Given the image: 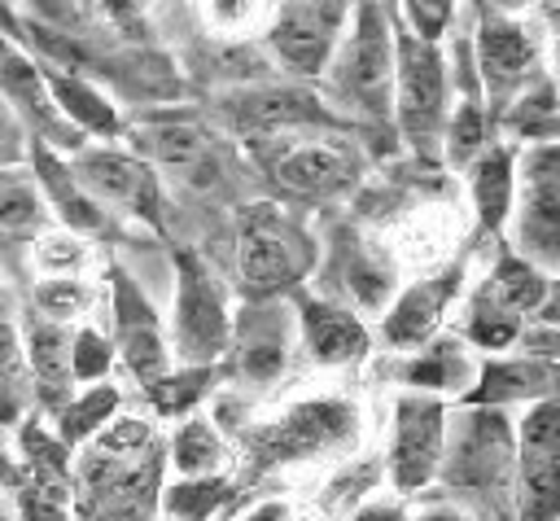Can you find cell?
Segmentation results:
<instances>
[{
    "mask_svg": "<svg viewBox=\"0 0 560 521\" xmlns=\"http://www.w3.org/2000/svg\"><path fill=\"white\" fill-rule=\"evenodd\" d=\"M332 83L337 92L359 105L372 118L389 114V88H394V26L376 0H359L354 26L346 39H337Z\"/></svg>",
    "mask_w": 560,
    "mask_h": 521,
    "instance_id": "6da1fadb",
    "label": "cell"
},
{
    "mask_svg": "<svg viewBox=\"0 0 560 521\" xmlns=\"http://www.w3.org/2000/svg\"><path fill=\"white\" fill-rule=\"evenodd\" d=\"M394 83H398V123L416 149H433L446 105V70L433 39L416 31L394 35Z\"/></svg>",
    "mask_w": 560,
    "mask_h": 521,
    "instance_id": "7a4b0ae2",
    "label": "cell"
},
{
    "mask_svg": "<svg viewBox=\"0 0 560 521\" xmlns=\"http://www.w3.org/2000/svg\"><path fill=\"white\" fill-rule=\"evenodd\" d=\"M438 464H442L451 490H477V495L503 490L508 468H512V429H508V420L490 407L459 416L451 451Z\"/></svg>",
    "mask_w": 560,
    "mask_h": 521,
    "instance_id": "3957f363",
    "label": "cell"
},
{
    "mask_svg": "<svg viewBox=\"0 0 560 521\" xmlns=\"http://www.w3.org/2000/svg\"><path fill=\"white\" fill-rule=\"evenodd\" d=\"M306 271V241L267 206H258L241 228V285L254 298H271Z\"/></svg>",
    "mask_w": 560,
    "mask_h": 521,
    "instance_id": "277c9868",
    "label": "cell"
},
{
    "mask_svg": "<svg viewBox=\"0 0 560 521\" xmlns=\"http://www.w3.org/2000/svg\"><path fill=\"white\" fill-rule=\"evenodd\" d=\"M341 22H346L341 0H284L267 39L284 66H293L298 74H315L332 57L341 39Z\"/></svg>",
    "mask_w": 560,
    "mask_h": 521,
    "instance_id": "5b68a950",
    "label": "cell"
},
{
    "mask_svg": "<svg viewBox=\"0 0 560 521\" xmlns=\"http://www.w3.org/2000/svg\"><path fill=\"white\" fill-rule=\"evenodd\" d=\"M354 429V412L346 403H302L293 407L284 420L262 425L249 433L258 460H298V455H315L324 447H337L346 433Z\"/></svg>",
    "mask_w": 560,
    "mask_h": 521,
    "instance_id": "8992f818",
    "label": "cell"
},
{
    "mask_svg": "<svg viewBox=\"0 0 560 521\" xmlns=\"http://www.w3.org/2000/svg\"><path fill=\"white\" fill-rule=\"evenodd\" d=\"M175 341L179 355L192 363H210L228 346V315L206 280V271L184 254L179 258V293H175Z\"/></svg>",
    "mask_w": 560,
    "mask_h": 521,
    "instance_id": "52a82bcc",
    "label": "cell"
},
{
    "mask_svg": "<svg viewBox=\"0 0 560 521\" xmlns=\"http://www.w3.org/2000/svg\"><path fill=\"white\" fill-rule=\"evenodd\" d=\"M74 180L92 193L105 197L114 206H127L131 215H144L149 223H158V175L149 162L131 158V153H114V149H88L74 158Z\"/></svg>",
    "mask_w": 560,
    "mask_h": 521,
    "instance_id": "ba28073f",
    "label": "cell"
},
{
    "mask_svg": "<svg viewBox=\"0 0 560 521\" xmlns=\"http://www.w3.org/2000/svg\"><path fill=\"white\" fill-rule=\"evenodd\" d=\"M442 442H446V425H442V407L433 398H398V420H394V482L398 490H416L433 477L438 460H442Z\"/></svg>",
    "mask_w": 560,
    "mask_h": 521,
    "instance_id": "9c48e42d",
    "label": "cell"
},
{
    "mask_svg": "<svg viewBox=\"0 0 560 521\" xmlns=\"http://www.w3.org/2000/svg\"><path fill=\"white\" fill-rule=\"evenodd\" d=\"M136 144L153 162H162L166 171H175L188 188L210 193V188L223 184V153L192 123H149V127L136 131Z\"/></svg>",
    "mask_w": 560,
    "mask_h": 521,
    "instance_id": "30bf717a",
    "label": "cell"
},
{
    "mask_svg": "<svg viewBox=\"0 0 560 521\" xmlns=\"http://www.w3.org/2000/svg\"><path fill=\"white\" fill-rule=\"evenodd\" d=\"M521 241L534 258H542L547 267L560 254V153L547 140L534 158H529V175H525V215H521Z\"/></svg>",
    "mask_w": 560,
    "mask_h": 521,
    "instance_id": "8fae6325",
    "label": "cell"
},
{
    "mask_svg": "<svg viewBox=\"0 0 560 521\" xmlns=\"http://www.w3.org/2000/svg\"><path fill=\"white\" fill-rule=\"evenodd\" d=\"M223 114L232 118L236 131L276 136V131H293L302 123H315L319 101L311 92H298V88H254V92H232L223 101Z\"/></svg>",
    "mask_w": 560,
    "mask_h": 521,
    "instance_id": "7c38bea8",
    "label": "cell"
},
{
    "mask_svg": "<svg viewBox=\"0 0 560 521\" xmlns=\"http://www.w3.org/2000/svg\"><path fill=\"white\" fill-rule=\"evenodd\" d=\"M271 175L306 197H328L341 193L354 175V162L346 149L328 144V140H306V144H280L271 158Z\"/></svg>",
    "mask_w": 560,
    "mask_h": 521,
    "instance_id": "4fadbf2b",
    "label": "cell"
},
{
    "mask_svg": "<svg viewBox=\"0 0 560 521\" xmlns=\"http://www.w3.org/2000/svg\"><path fill=\"white\" fill-rule=\"evenodd\" d=\"M477 48H481V74L490 83V92L503 101L512 88H521L538 61V44L529 35V26L512 22V18H486L481 22V35H477Z\"/></svg>",
    "mask_w": 560,
    "mask_h": 521,
    "instance_id": "5bb4252c",
    "label": "cell"
},
{
    "mask_svg": "<svg viewBox=\"0 0 560 521\" xmlns=\"http://www.w3.org/2000/svg\"><path fill=\"white\" fill-rule=\"evenodd\" d=\"M459 280H464V271H459V267H446V271H438L433 280L411 285V289L398 298V306L385 315V337H389L394 346H420V341L438 328L446 302L459 293Z\"/></svg>",
    "mask_w": 560,
    "mask_h": 521,
    "instance_id": "9a60e30c",
    "label": "cell"
},
{
    "mask_svg": "<svg viewBox=\"0 0 560 521\" xmlns=\"http://www.w3.org/2000/svg\"><path fill=\"white\" fill-rule=\"evenodd\" d=\"M302 333L319 363H346L368 350V333H363L359 315H350L346 306H332V302H302Z\"/></svg>",
    "mask_w": 560,
    "mask_h": 521,
    "instance_id": "2e32d148",
    "label": "cell"
},
{
    "mask_svg": "<svg viewBox=\"0 0 560 521\" xmlns=\"http://www.w3.org/2000/svg\"><path fill=\"white\" fill-rule=\"evenodd\" d=\"M236 359H241V372L254 377V381H271L284 359H289V333H284V320L267 306L258 311H241V324H236Z\"/></svg>",
    "mask_w": 560,
    "mask_h": 521,
    "instance_id": "e0dca14e",
    "label": "cell"
},
{
    "mask_svg": "<svg viewBox=\"0 0 560 521\" xmlns=\"http://www.w3.org/2000/svg\"><path fill=\"white\" fill-rule=\"evenodd\" d=\"M118 328H122V355H127L131 372L140 381H158L166 368V350H162V337H158L149 306L136 298L127 276H118Z\"/></svg>",
    "mask_w": 560,
    "mask_h": 521,
    "instance_id": "ac0fdd59",
    "label": "cell"
},
{
    "mask_svg": "<svg viewBox=\"0 0 560 521\" xmlns=\"http://www.w3.org/2000/svg\"><path fill=\"white\" fill-rule=\"evenodd\" d=\"M556 508H560V447H521L525 521H556Z\"/></svg>",
    "mask_w": 560,
    "mask_h": 521,
    "instance_id": "d6986e66",
    "label": "cell"
},
{
    "mask_svg": "<svg viewBox=\"0 0 560 521\" xmlns=\"http://www.w3.org/2000/svg\"><path fill=\"white\" fill-rule=\"evenodd\" d=\"M556 385V363L551 359H516V363H490L481 372V403H508V398H529V394H551Z\"/></svg>",
    "mask_w": 560,
    "mask_h": 521,
    "instance_id": "ffe728a7",
    "label": "cell"
},
{
    "mask_svg": "<svg viewBox=\"0 0 560 521\" xmlns=\"http://www.w3.org/2000/svg\"><path fill=\"white\" fill-rule=\"evenodd\" d=\"M35 180L44 184V193L52 197V206L61 210V219L66 223H74V228H101V210H96V197L48 153V149H35Z\"/></svg>",
    "mask_w": 560,
    "mask_h": 521,
    "instance_id": "44dd1931",
    "label": "cell"
},
{
    "mask_svg": "<svg viewBox=\"0 0 560 521\" xmlns=\"http://www.w3.org/2000/svg\"><path fill=\"white\" fill-rule=\"evenodd\" d=\"M337 271H341L346 293H354L363 306H376V302L389 293V267H385L363 241H346V245H341Z\"/></svg>",
    "mask_w": 560,
    "mask_h": 521,
    "instance_id": "7402d4cb",
    "label": "cell"
},
{
    "mask_svg": "<svg viewBox=\"0 0 560 521\" xmlns=\"http://www.w3.org/2000/svg\"><path fill=\"white\" fill-rule=\"evenodd\" d=\"M472 193H477V210H481V223L486 228H499L503 215H508V201H512V158L508 149H490L477 171H472Z\"/></svg>",
    "mask_w": 560,
    "mask_h": 521,
    "instance_id": "603a6c76",
    "label": "cell"
},
{
    "mask_svg": "<svg viewBox=\"0 0 560 521\" xmlns=\"http://www.w3.org/2000/svg\"><path fill=\"white\" fill-rule=\"evenodd\" d=\"M26 359L44 385H61L70 377V337L57 320H31L26 328Z\"/></svg>",
    "mask_w": 560,
    "mask_h": 521,
    "instance_id": "cb8c5ba5",
    "label": "cell"
},
{
    "mask_svg": "<svg viewBox=\"0 0 560 521\" xmlns=\"http://www.w3.org/2000/svg\"><path fill=\"white\" fill-rule=\"evenodd\" d=\"M39 223H44L39 184H31L26 175L4 166L0 171V228L18 232V236H31V232H39Z\"/></svg>",
    "mask_w": 560,
    "mask_h": 521,
    "instance_id": "d4e9b609",
    "label": "cell"
},
{
    "mask_svg": "<svg viewBox=\"0 0 560 521\" xmlns=\"http://www.w3.org/2000/svg\"><path fill=\"white\" fill-rule=\"evenodd\" d=\"M508 311H534L542 298H547V276L538 271V267H529V263H521V258H512V254H503L499 258V271H494V280L486 285Z\"/></svg>",
    "mask_w": 560,
    "mask_h": 521,
    "instance_id": "484cf974",
    "label": "cell"
},
{
    "mask_svg": "<svg viewBox=\"0 0 560 521\" xmlns=\"http://www.w3.org/2000/svg\"><path fill=\"white\" fill-rule=\"evenodd\" d=\"M44 83H48V92L61 101V109H66L70 118H79L83 127H92V131H114V127H118V123H114V109H109L92 88H83L79 79L44 74Z\"/></svg>",
    "mask_w": 560,
    "mask_h": 521,
    "instance_id": "4316f807",
    "label": "cell"
},
{
    "mask_svg": "<svg viewBox=\"0 0 560 521\" xmlns=\"http://www.w3.org/2000/svg\"><path fill=\"white\" fill-rule=\"evenodd\" d=\"M468 333H472V341H481V346H490V350H499V346H508V341H516V333H521V315L516 311H508L490 289L472 302V315H468Z\"/></svg>",
    "mask_w": 560,
    "mask_h": 521,
    "instance_id": "83f0119b",
    "label": "cell"
},
{
    "mask_svg": "<svg viewBox=\"0 0 560 521\" xmlns=\"http://www.w3.org/2000/svg\"><path fill=\"white\" fill-rule=\"evenodd\" d=\"M512 127L525 140H556V101H551V83H538L534 92H525L516 101Z\"/></svg>",
    "mask_w": 560,
    "mask_h": 521,
    "instance_id": "f1b7e54d",
    "label": "cell"
},
{
    "mask_svg": "<svg viewBox=\"0 0 560 521\" xmlns=\"http://www.w3.org/2000/svg\"><path fill=\"white\" fill-rule=\"evenodd\" d=\"M219 438L210 433V425H201V420H188L184 429H179V438H175V464L184 468V473H210L214 464H219Z\"/></svg>",
    "mask_w": 560,
    "mask_h": 521,
    "instance_id": "f546056e",
    "label": "cell"
},
{
    "mask_svg": "<svg viewBox=\"0 0 560 521\" xmlns=\"http://www.w3.org/2000/svg\"><path fill=\"white\" fill-rule=\"evenodd\" d=\"M206 381H210V368H192L179 377H158V381H149V390H153V403L162 412H184L192 398L206 394Z\"/></svg>",
    "mask_w": 560,
    "mask_h": 521,
    "instance_id": "4dcf8cb0",
    "label": "cell"
},
{
    "mask_svg": "<svg viewBox=\"0 0 560 521\" xmlns=\"http://www.w3.org/2000/svg\"><path fill=\"white\" fill-rule=\"evenodd\" d=\"M114 403H118L114 390H92V394L74 398V403L61 412V433H66V438H83V433H92V429L114 412Z\"/></svg>",
    "mask_w": 560,
    "mask_h": 521,
    "instance_id": "1f68e13d",
    "label": "cell"
},
{
    "mask_svg": "<svg viewBox=\"0 0 560 521\" xmlns=\"http://www.w3.org/2000/svg\"><path fill=\"white\" fill-rule=\"evenodd\" d=\"M219 495H223V482L214 477H206V482H184V486H175L171 495H166V508L175 512V517H206L214 503H219Z\"/></svg>",
    "mask_w": 560,
    "mask_h": 521,
    "instance_id": "d6a6232c",
    "label": "cell"
},
{
    "mask_svg": "<svg viewBox=\"0 0 560 521\" xmlns=\"http://www.w3.org/2000/svg\"><path fill=\"white\" fill-rule=\"evenodd\" d=\"M35 302H39V311H44L48 320L79 315V311L88 306V289H83L79 280H48V285H39Z\"/></svg>",
    "mask_w": 560,
    "mask_h": 521,
    "instance_id": "836d02e7",
    "label": "cell"
},
{
    "mask_svg": "<svg viewBox=\"0 0 560 521\" xmlns=\"http://www.w3.org/2000/svg\"><path fill=\"white\" fill-rule=\"evenodd\" d=\"M109 368V346L101 333L83 328L74 341H70V377H101Z\"/></svg>",
    "mask_w": 560,
    "mask_h": 521,
    "instance_id": "e575fe53",
    "label": "cell"
},
{
    "mask_svg": "<svg viewBox=\"0 0 560 521\" xmlns=\"http://www.w3.org/2000/svg\"><path fill=\"white\" fill-rule=\"evenodd\" d=\"M451 9H455V0H407L411 26H416V35H424V39H438V35H442Z\"/></svg>",
    "mask_w": 560,
    "mask_h": 521,
    "instance_id": "d590c367",
    "label": "cell"
},
{
    "mask_svg": "<svg viewBox=\"0 0 560 521\" xmlns=\"http://www.w3.org/2000/svg\"><path fill=\"white\" fill-rule=\"evenodd\" d=\"M477 144H481V114H477V105H464L459 118H455V127H451V158L459 162V158H468Z\"/></svg>",
    "mask_w": 560,
    "mask_h": 521,
    "instance_id": "8d00e7d4",
    "label": "cell"
},
{
    "mask_svg": "<svg viewBox=\"0 0 560 521\" xmlns=\"http://www.w3.org/2000/svg\"><path fill=\"white\" fill-rule=\"evenodd\" d=\"M22 158V127L13 118V105L0 96V171Z\"/></svg>",
    "mask_w": 560,
    "mask_h": 521,
    "instance_id": "74e56055",
    "label": "cell"
},
{
    "mask_svg": "<svg viewBox=\"0 0 560 521\" xmlns=\"http://www.w3.org/2000/svg\"><path fill=\"white\" fill-rule=\"evenodd\" d=\"M18 363H22L18 333H13L9 324H0V381H13V377H18Z\"/></svg>",
    "mask_w": 560,
    "mask_h": 521,
    "instance_id": "f35d334b",
    "label": "cell"
},
{
    "mask_svg": "<svg viewBox=\"0 0 560 521\" xmlns=\"http://www.w3.org/2000/svg\"><path fill=\"white\" fill-rule=\"evenodd\" d=\"M249 13V0H214V18L219 22H236Z\"/></svg>",
    "mask_w": 560,
    "mask_h": 521,
    "instance_id": "ab89813d",
    "label": "cell"
},
{
    "mask_svg": "<svg viewBox=\"0 0 560 521\" xmlns=\"http://www.w3.org/2000/svg\"><path fill=\"white\" fill-rule=\"evenodd\" d=\"M245 521H289V512H284L280 503H267V508H258V512L245 517Z\"/></svg>",
    "mask_w": 560,
    "mask_h": 521,
    "instance_id": "60d3db41",
    "label": "cell"
},
{
    "mask_svg": "<svg viewBox=\"0 0 560 521\" xmlns=\"http://www.w3.org/2000/svg\"><path fill=\"white\" fill-rule=\"evenodd\" d=\"M359 521H398V508H376V512H363Z\"/></svg>",
    "mask_w": 560,
    "mask_h": 521,
    "instance_id": "b9f144b4",
    "label": "cell"
},
{
    "mask_svg": "<svg viewBox=\"0 0 560 521\" xmlns=\"http://www.w3.org/2000/svg\"><path fill=\"white\" fill-rule=\"evenodd\" d=\"M424 521H455V517H446V512H433V517H424Z\"/></svg>",
    "mask_w": 560,
    "mask_h": 521,
    "instance_id": "7bdbcfd3",
    "label": "cell"
},
{
    "mask_svg": "<svg viewBox=\"0 0 560 521\" xmlns=\"http://www.w3.org/2000/svg\"><path fill=\"white\" fill-rule=\"evenodd\" d=\"M0 521H4V508H0Z\"/></svg>",
    "mask_w": 560,
    "mask_h": 521,
    "instance_id": "ee69618b",
    "label": "cell"
}]
</instances>
